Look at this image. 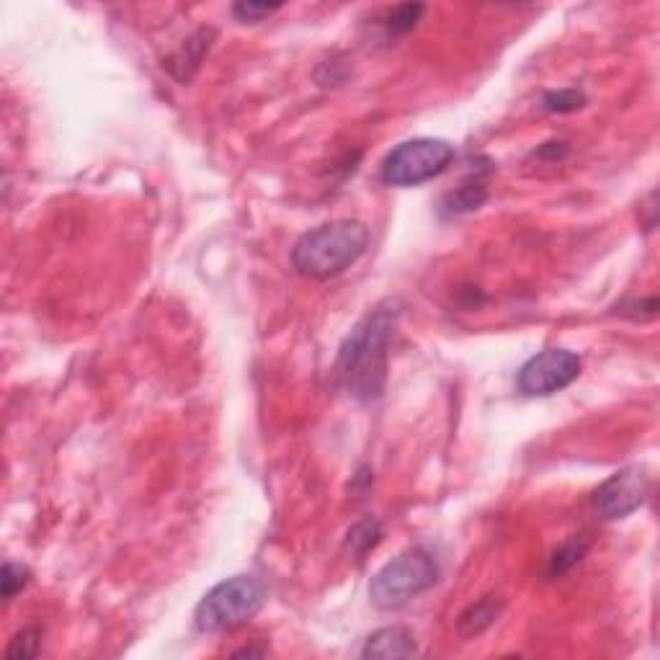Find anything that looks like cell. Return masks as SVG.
<instances>
[{
    "instance_id": "17",
    "label": "cell",
    "mask_w": 660,
    "mask_h": 660,
    "mask_svg": "<svg viewBox=\"0 0 660 660\" xmlns=\"http://www.w3.org/2000/svg\"><path fill=\"white\" fill-rule=\"evenodd\" d=\"M586 96L581 91H573V88H563V91H552L544 96V109L555 111V114H568V111L581 109Z\"/></svg>"
},
{
    "instance_id": "11",
    "label": "cell",
    "mask_w": 660,
    "mask_h": 660,
    "mask_svg": "<svg viewBox=\"0 0 660 660\" xmlns=\"http://www.w3.org/2000/svg\"><path fill=\"white\" fill-rule=\"evenodd\" d=\"M485 199H488V186L475 178V181H467V184L459 186L457 191L444 196V209H447L449 214L472 212V209L480 207Z\"/></svg>"
},
{
    "instance_id": "4",
    "label": "cell",
    "mask_w": 660,
    "mask_h": 660,
    "mask_svg": "<svg viewBox=\"0 0 660 660\" xmlns=\"http://www.w3.org/2000/svg\"><path fill=\"white\" fill-rule=\"evenodd\" d=\"M263 604V586L253 575H235L217 583L196 604L194 624L199 632H225L248 622Z\"/></svg>"
},
{
    "instance_id": "16",
    "label": "cell",
    "mask_w": 660,
    "mask_h": 660,
    "mask_svg": "<svg viewBox=\"0 0 660 660\" xmlns=\"http://www.w3.org/2000/svg\"><path fill=\"white\" fill-rule=\"evenodd\" d=\"M31 581V570L21 563H6L3 565V578H0V586H3V599L11 601L16 593H21L26 588V583Z\"/></svg>"
},
{
    "instance_id": "5",
    "label": "cell",
    "mask_w": 660,
    "mask_h": 660,
    "mask_svg": "<svg viewBox=\"0 0 660 660\" xmlns=\"http://www.w3.org/2000/svg\"><path fill=\"white\" fill-rule=\"evenodd\" d=\"M452 160V142L436 140V137H416V140H405L398 147H392L387 158L382 160L379 178L387 186L410 189V186H421L441 176L452 165Z\"/></svg>"
},
{
    "instance_id": "1",
    "label": "cell",
    "mask_w": 660,
    "mask_h": 660,
    "mask_svg": "<svg viewBox=\"0 0 660 660\" xmlns=\"http://www.w3.org/2000/svg\"><path fill=\"white\" fill-rule=\"evenodd\" d=\"M395 325H398V310L392 305H379L343 341L336 374L343 390L359 403H374L385 392L387 351Z\"/></svg>"
},
{
    "instance_id": "10",
    "label": "cell",
    "mask_w": 660,
    "mask_h": 660,
    "mask_svg": "<svg viewBox=\"0 0 660 660\" xmlns=\"http://www.w3.org/2000/svg\"><path fill=\"white\" fill-rule=\"evenodd\" d=\"M503 609V599L501 596H485L477 604L467 606L465 612L459 614L457 619V630L462 637H477L480 632H485L490 624L498 619Z\"/></svg>"
},
{
    "instance_id": "2",
    "label": "cell",
    "mask_w": 660,
    "mask_h": 660,
    "mask_svg": "<svg viewBox=\"0 0 660 660\" xmlns=\"http://www.w3.org/2000/svg\"><path fill=\"white\" fill-rule=\"evenodd\" d=\"M369 248V227L359 220H333L302 235L292 248L297 274L315 282L336 279Z\"/></svg>"
},
{
    "instance_id": "3",
    "label": "cell",
    "mask_w": 660,
    "mask_h": 660,
    "mask_svg": "<svg viewBox=\"0 0 660 660\" xmlns=\"http://www.w3.org/2000/svg\"><path fill=\"white\" fill-rule=\"evenodd\" d=\"M439 581V563L423 547H410L392 557L369 583V599L382 612H395Z\"/></svg>"
},
{
    "instance_id": "18",
    "label": "cell",
    "mask_w": 660,
    "mask_h": 660,
    "mask_svg": "<svg viewBox=\"0 0 660 660\" xmlns=\"http://www.w3.org/2000/svg\"><path fill=\"white\" fill-rule=\"evenodd\" d=\"M279 11V6H269V3H253V0H243V3H235L233 13L235 19L243 21V24H256V21H263L266 16Z\"/></svg>"
},
{
    "instance_id": "6",
    "label": "cell",
    "mask_w": 660,
    "mask_h": 660,
    "mask_svg": "<svg viewBox=\"0 0 660 660\" xmlns=\"http://www.w3.org/2000/svg\"><path fill=\"white\" fill-rule=\"evenodd\" d=\"M581 374V356L568 349H547L519 369L516 387L526 398H547L565 390Z\"/></svg>"
},
{
    "instance_id": "9",
    "label": "cell",
    "mask_w": 660,
    "mask_h": 660,
    "mask_svg": "<svg viewBox=\"0 0 660 660\" xmlns=\"http://www.w3.org/2000/svg\"><path fill=\"white\" fill-rule=\"evenodd\" d=\"M212 37H214L212 29H199L194 37H191L189 42L181 47V52H178L176 57H171L168 68H171V73L176 75L181 83H186V80H189L191 75L196 73V68H199L202 57L207 55L209 47H212Z\"/></svg>"
},
{
    "instance_id": "15",
    "label": "cell",
    "mask_w": 660,
    "mask_h": 660,
    "mask_svg": "<svg viewBox=\"0 0 660 660\" xmlns=\"http://www.w3.org/2000/svg\"><path fill=\"white\" fill-rule=\"evenodd\" d=\"M39 630L37 627H26V630H21L19 635L13 637L11 645L6 648V655L13 660H26V658H37L39 655V645H42V640H39Z\"/></svg>"
},
{
    "instance_id": "7",
    "label": "cell",
    "mask_w": 660,
    "mask_h": 660,
    "mask_svg": "<svg viewBox=\"0 0 660 660\" xmlns=\"http://www.w3.org/2000/svg\"><path fill=\"white\" fill-rule=\"evenodd\" d=\"M650 493V475L645 467L632 465L614 472L609 480L593 490V514L601 521H619L635 514Z\"/></svg>"
},
{
    "instance_id": "12",
    "label": "cell",
    "mask_w": 660,
    "mask_h": 660,
    "mask_svg": "<svg viewBox=\"0 0 660 660\" xmlns=\"http://www.w3.org/2000/svg\"><path fill=\"white\" fill-rule=\"evenodd\" d=\"M382 539V524L377 519H361L359 524H354L346 534V547H349L354 555H367L369 550H374Z\"/></svg>"
},
{
    "instance_id": "14",
    "label": "cell",
    "mask_w": 660,
    "mask_h": 660,
    "mask_svg": "<svg viewBox=\"0 0 660 660\" xmlns=\"http://www.w3.org/2000/svg\"><path fill=\"white\" fill-rule=\"evenodd\" d=\"M423 11H426V6H421V3H405V6L392 8L385 19L387 31L390 34H405V31H410L421 21Z\"/></svg>"
},
{
    "instance_id": "8",
    "label": "cell",
    "mask_w": 660,
    "mask_h": 660,
    "mask_svg": "<svg viewBox=\"0 0 660 660\" xmlns=\"http://www.w3.org/2000/svg\"><path fill=\"white\" fill-rule=\"evenodd\" d=\"M418 655L416 648V637L413 632L400 627V624H392V627H382V630L372 632L361 648V658H413Z\"/></svg>"
},
{
    "instance_id": "13",
    "label": "cell",
    "mask_w": 660,
    "mask_h": 660,
    "mask_svg": "<svg viewBox=\"0 0 660 660\" xmlns=\"http://www.w3.org/2000/svg\"><path fill=\"white\" fill-rule=\"evenodd\" d=\"M586 552H588V537H586V534H578V537L568 539V542H565L560 550H555V555H552L547 573H550L552 578H555V575L568 573L573 565L581 563Z\"/></svg>"
}]
</instances>
